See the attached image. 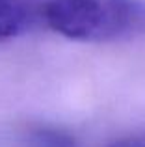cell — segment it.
Listing matches in <instances>:
<instances>
[{
	"mask_svg": "<svg viewBox=\"0 0 145 147\" xmlns=\"http://www.w3.org/2000/svg\"><path fill=\"white\" fill-rule=\"evenodd\" d=\"M45 22L76 41H123L145 34V0H47Z\"/></svg>",
	"mask_w": 145,
	"mask_h": 147,
	"instance_id": "1",
	"label": "cell"
},
{
	"mask_svg": "<svg viewBox=\"0 0 145 147\" xmlns=\"http://www.w3.org/2000/svg\"><path fill=\"white\" fill-rule=\"evenodd\" d=\"M47 0H0V39H13L45 21Z\"/></svg>",
	"mask_w": 145,
	"mask_h": 147,
	"instance_id": "2",
	"label": "cell"
},
{
	"mask_svg": "<svg viewBox=\"0 0 145 147\" xmlns=\"http://www.w3.org/2000/svg\"><path fill=\"white\" fill-rule=\"evenodd\" d=\"M24 147H78L69 132L52 127H39L28 134Z\"/></svg>",
	"mask_w": 145,
	"mask_h": 147,
	"instance_id": "3",
	"label": "cell"
},
{
	"mask_svg": "<svg viewBox=\"0 0 145 147\" xmlns=\"http://www.w3.org/2000/svg\"><path fill=\"white\" fill-rule=\"evenodd\" d=\"M108 147H145V130L115 138L113 142L108 144Z\"/></svg>",
	"mask_w": 145,
	"mask_h": 147,
	"instance_id": "4",
	"label": "cell"
}]
</instances>
